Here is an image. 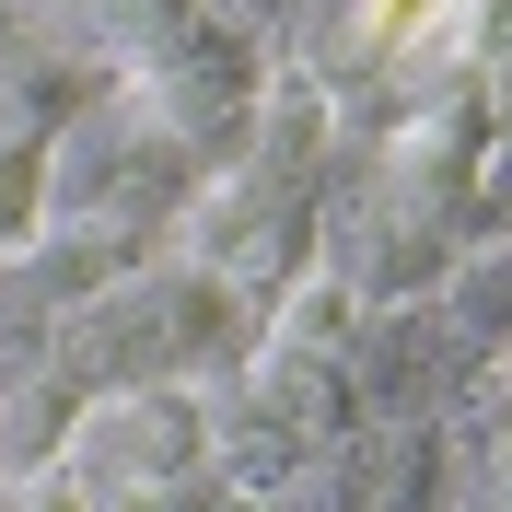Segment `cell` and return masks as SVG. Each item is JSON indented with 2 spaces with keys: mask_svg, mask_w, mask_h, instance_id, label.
I'll return each mask as SVG.
<instances>
[{
  "mask_svg": "<svg viewBox=\"0 0 512 512\" xmlns=\"http://www.w3.org/2000/svg\"><path fill=\"white\" fill-rule=\"evenodd\" d=\"M419 12H431V0H373V24H384V35H419Z\"/></svg>",
  "mask_w": 512,
  "mask_h": 512,
  "instance_id": "6da1fadb",
  "label": "cell"
}]
</instances>
